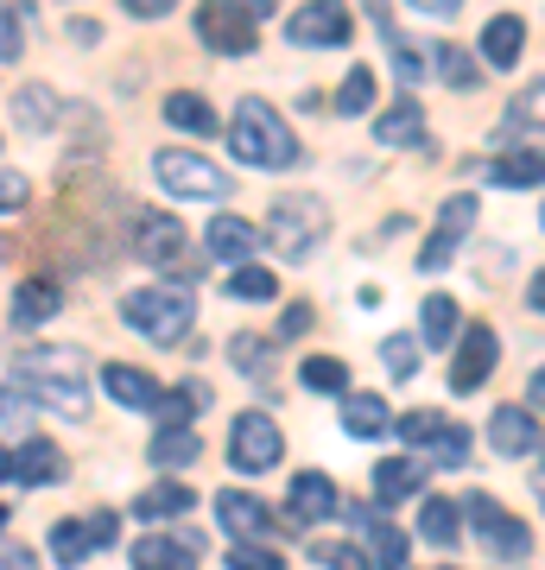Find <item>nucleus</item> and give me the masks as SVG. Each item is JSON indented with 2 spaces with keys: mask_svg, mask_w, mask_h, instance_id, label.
<instances>
[{
  "mask_svg": "<svg viewBox=\"0 0 545 570\" xmlns=\"http://www.w3.org/2000/svg\"><path fill=\"white\" fill-rule=\"evenodd\" d=\"M20 374L26 400H45L64 419H82L89 412V387H82V355L77 348H26V362L13 367Z\"/></svg>",
  "mask_w": 545,
  "mask_h": 570,
  "instance_id": "obj_1",
  "label": "nucleus"
},
{
  "mask_svg": "<svg viewBox=\"0 0 545 570\" xmlns=\"http://www.w3.org/2000/svg\"><path fill=\"white\" fill-rule=\"evenodd\" d=\"M228 153L247 159V165H261V171H285V165H299V140H292V127H285L266 102H235Z\"/></svg>",
  "mask_w": 545,
  "mask_h": 570,
  "instance_id": "obj_2",
  "label": "nucleus"
},
{
  "mask_svg": "<svg viewBox=\"0 0 545 570\" xmlns=\"http://www.w3.org/2000/svg\"><path fill=\"white\" fill-rule=\"evenodd\" d=\"M121 317L127 330H140L153 343H178L191 330V292H172V285H140L121 298Z\"/></svg>",
  "mask_w": 545,
  "mask_h": 570,
  "instance_id": "obj_3",
  "label": "nucleus"
},
{
  "mask_svg": "<svg viewBox=\"0 0 545 570\" xmlns=\"http://www.w3.org/2000/svg\"><path fill=\"white\" fill-rule=\"evenodd\" d=\"M266 235H273V247H280V261H304V254L330 235V209H323L318 197H285V204H273Z\"/></svg>",
  "mask_w": 545,
  "mask_h": 570,
  "instance_id": "obj_4",
  "label": "nucleus"
},
{
  "mask_svg": "<svg viewBox=\"0 0 545 570\" xmlns=\"http://www.w3.org/2000/svg\"><path fill=\"white\" fill-rule=\"evenodd\" d=\"M153 178H159L172 197H197V204H223V197H228L223 171H216L210 159H197V153H178V146L153 153Z\"/></svg>",
  "mask_w": 545,
  "mask_h": 570,
  "instance_id": "obj_5",
  "label": "nucleus"
},
{
  "mask_svg": "<svg viewBox=\"0 0 545 570\" xmlns=\"http://www.w3.org/2000/svg\"><path fill=\"white\" fill-rule=\"evenodd\" d=\"M254 7H242V0H203L197 7V39L210 45V51H223V58H247L254 51Z\"/></svg>",
  "mask_w": 545,
  "mask_h": 570,
  "instance_id": "obj_6",
  "label": "nucleus"
},
{
  "mask_svg": "<svg viewBox=\"0 0 545 570\" xmlns=\"http://www.w3.org/2000/svg\"><path fill=\"white\" fill-rule=\"evenodd\" d=\"M280 456H285V438H280V425H273L266 412H242V419L228 425V463L242 469V475L280 469Z\"/></svg>",
  "mask_w": 545,
  "mask_h": 570,
  "instance_id": "obj_7",
  "label": "nucleus"
},
{
  "mask_svg": "<svg viewBox=\"0 0 545 570\" xmlns=\"http://www.w3.org/2000/svg\"><path fill=\"white\" fill-rule=\"evenodd\" d=\"M464 513H469V532H476V539H483L495 558H507V564H514V558H526V551H533V532H526L520 520L502 508V501H488V494H469Z\"/></svg>",
  "mask_w": 545,
  "mask_h": 570,
  "instance_id": "obj_8",
  "label": "nucleus"
},
{
  "mask_svg": "<svg viewBox=\"0 0 545 570\" xmlns=\"http://www.w3.org/2000/svg\"><path fill=\"white\" fill-rule=\"evenodd\" d=\"M127 235H134V254H140L146 266H178L184 247H191L184 242V223L178 216H165V209H140Z\"/></svg>",
  "mask_w": 545,
  "mask_h": 570,
  "instance_id": "obj_9",
  "label": "nucleus"
},
{
  "mask_svg": "<svg viewBox=\"0 0 545 570\" xmlns=\"http://www.w3.org/2000/svg\"><path fill=\"white\" fill-rule=\"evenodd\" d=\"M115 532H121V520H115V513H89V520H58V527H51V558H58V564H82L89 551L115 546Z\"/></svg>",
  "mask_w": 545,
  "mask_h": 570,
  "instance_id": "obj_10",
  "label": "nucleus"
},
{
  "mask_svg": "<svg viewBox=\"0 0 545 570\" xmlns=\"http://www.w3.org/2000/svg\"><path fill=\"white\" fill-rule=\"evenodd\" d=\"M292 45H349V7L343 0H304L299 13L285 20Z\"/></svg>",
  "mask_w": 545,
  "mask_h": 570,
  "instance_id": "obj_11",
  "label": "nucleus"
},
{
  "mask_svg": "<svg viewBox=\"0 0 545 570\" xmlns=\"http://www.w3.org/2000/svg\"><path fill=\"white\" fill-rule=\"evenodd\" d=\"M469 223H476V204H469V197H450V204L438 209V228H431L425 254H419V273H445V266L457 261V242L469 235Z\"/></svg>",
  "mask_w": 545,
  "mask_h": 570,
  "instance_id": "obj_12",
  "label": "nucleus"
},
{
  "mask_svg": "<svg viewBox=\"0 0 545 570\" xmlns=\"http://www.w3.org/2000/svg\"><path fill=\"white\" fill-rule=\"evenodd\" d=\"M7 482L13 489H45V482H64V450L45 444V438H26V444H7Z\"/></svg>",
  "mask_w": 545,
  "mask_h": 570,
  "instance_id": "obj_13",
  "label": "nucleus"
},
{
  "mask_svg": "<svg viewBox=\"0 0 545 570\" xmlns=\"http://www.w3.org/2000/svg\"><path fill=\"white\" fill-rule=\"evenodd\" d=\"M495 355H502V343H495V330L488 324H469L464 330V348H457V367H450V393H476L495 374Z\"/></svg>",
  "mask_w": 545,
  "mask_h": 570,
  "instance_id": "obj_14",
  "label": "nucleus"
},
{
  "mask_svg": "<svg viewBox=\"0 0 545 570\" xmlns=\"http://www.w3.org/2000/svg\"><path fill=\"white\" fill-rule=\"evenodd\" d=\"M216 520H223V532L228 539H273V508L266 501H254V494H216Z\"/></svg>",
  "mask_w": 545,
  "mask_h": 570,
  "instance_id": "obj_15",
  "label": "nucleus"
},
{
  "mask_svg": "<svg viewBox=\"0 0 545 570\" xmlns=\"http://www.w3.org/2000/svg\"><path fill=\"white\" fill-rule=\"evenodd\" d=\"M285 513H292L299 527H318V520H330V513H337V482H330V475H318V469H304V475H292Z\"/></svg>",
  "mask_w": 545,
  "mask_h": 570,
  "instance_id": "obj_16",
  "label": "nucleus"
},
{
  "mask_svg": "<svg viewBox=\"0 0 545 570\" xmlns=\"http://www.w3.org/2000/svg\"><path fill=\"white\" fill-rule=\"evenodd\" d=\"M101 387H108V400L127 412H159L165 393L153 387V374H140V367H121V362H108L101 367Z\"/></svg>",
  "mask_w": 545,
  "mask_h": 570,
  "instance_id": "obj_17",
  "label": "nucleus"
},
{
  "mask_svg": "<svg viewBox=\"0 0 545 570\" xmlns=\"http://www.w3.org/2000/svg\"><path fill=\"white\" fill-rule=\"evenodd\" d=\"M488 444L502 450V456H533V450H539V425H533V412L502 406L495 419H488Z\"/></svg>",
  "mask_w": 545,
  "mask_h": 570,
  "instance_id": "obj_18",
  "label": "nucleus"
},
{
  "mask_svg": "<svg viewBox=\"0 0 545 570\" xmlns=\"http://www.w3.org/2000/svg\"><path fill=\"white\" fill-rule=\"evenodd\" d=\"M425 469H431V456H387V463H374V501H406V494L425 489Z\"/></svg>",
  "mask_w": 545,
  "mask_h": 570,
  "instance_id": "obj_19",
  "label": "nucleus"
},
{
  "mask_svg": "<svg viewBox=\"0 0 545 570\" xmlns=\"http://www.w3.org/2000/svg\"><path fill=\"white\" fill-rule=\"evenodd\" d=\"M140 570H165V564H197V539L191 532H146L140 546L127 551Z\"/></svg>",
  "mask_w": 545,
  "mask_h": 570,
  "instance_id": "obj_20",
  "label": "nucleus"
},
{
  "mask_svg": "<svg viewBox=\"0 0 545 570\" xmlns=\"http://www.w3.org/2000/svg\"><path fill=\"white\" fill-rule=\"evenodd\" d=\"M488 178L502 184V190H533V184H545V153L539 146H514V153H502V159L488 165Z\"/></svg>",
  "mask_w": 545,
  "mask_h": 570,
  "instance_id": "obj_21",
  "label": "nucleus"
},
{
  "mask_svg": "<svg viewBox=\"0 0 545 570\" xmlns=\"http://www.w3.org/2000/svg\"><path fill=\"white\" fill-rule=\"evenodd\" d=\"M64 311V292L51 279H26V285H13V330H26V324H45V317H58Z\"/></svg>",
  "mask_w": 545,
  "mask_h": 570,
  "instance_id": "obj_22",
  "label": "nucleus"
},
{
  "mask_svg": "<svg viewBox=\"0 0 545 570\" xmlns=\"http://www.w3.org/2000/svg\"><path fill=\"white\" fill-rule=\"evenodd\" d=\"M349 520H356V532H362V546H368V558H374V564H387V570H400L406 564V539L393 527H387L381 513H349Z\"/></svg>",
  "mask_w": 545,
  "mask_h": 570,
  "instance_id": "obj_23",
  "label": "nucleus"
},
{
  "mask_svg": "<svg viewBox=\"0 0 545 570\" xmlns=\"http://www.w3.org/2000/svg\"><path fill=\"white\" fill-rule=\"evenodd\" d=\"M203 242H210V254H216V261H254L261 235H254L242 216H216V223L203 228Z\"/></svg>",
  "mask_w": 545,
  "mask_h": 570,
  "instance_id": "obj_24",
  "label": "nucleus"
},
{
  "mask_svg": "<svg viewBox=\"0 0 545 570\" xmlns=\"http://www.w3.org/2000/svg\"><path fill=\"white\" fill-rule=\"evenodd\" d=\"M393 425V406H387L381 393H349L343 400V431L349 438H381Z\"/></svg>",
  "mask_w": 545,
  "mask_h": 570,
  "instance_id": "obj_25",
  "label": "nucleus"
},
{
  "mask_svg": "<svg viewBox=\"0 0 545 570\" xmlns=\"http://www.w3.org/2000/svg\"><path fill=\"white\" fill-rule=\"evenodd\" d=\"M520 45H526V26L514 20V13L483 26V58L495 63V70H514V63H520Z\"/></svg>",
  "mask_w": 545,
  "mask_h": 570,
  "instance_id": "obj_26",
  "label": "nucleus"
},
{
  "mask_svg": "<svg viewBox=\"0 0 545 570\" xmlns=\"http://www.w3.org/2000/svg\"><path fill=\"white\" fill-rule=\"evenodd\" d=\"M191 501H197L191 482L172 475V482H159V489H146L140 501H134V513H140V520H178V513H191Z\"/></svg>",
  "mask_w": 545,
  "mask_h": 570,
  "instance_id": "obj_27",
  "label": "nucleus"
},
{
  "mask_svg": "<svg viewBox=\"0 0 545 570\" xmlns=\"http://www.w3.org/2000/svg\"><path fill=\"white\" fill-rule=\"evenodd\" d=\"M374 140L381 146H419L425 140V115L412 102H393L381 121H374Z\"/></svg>",
  "mask_w": 545,
  "mask_h": 570,
  "instance_id": "obj_28",
  "label": "nucleus"
},
{
  "mask_svg": "<svg viewBox=\"0 0 545 570\" xmlns=\"http://www.w3.org/2000/svg\"><path fill=\"white\" fill-rule=\"evenodd\" d=\"M146 456L178 475L184 463H197V431H191V425H165L159 438H153V450H146Z\"/></svg>",
  "mask_w": 545,
  "mask_h": 570,
  "instance_id": "obj_29",
  "label": "nucleus"
},
{
  "mask_svg": "<svg viewBox=\"0 0 545 570\" xmlns=\"http://www.w3.org/2000/svg\"><path fill=\"white\" fill-rule=\"evenodd\" d=\"M165 121L184 127V134H216V115H210V102H203V96H191V89L165 96Z\"/></svg>",
  "mask_w": 545,
  "mask_h": 570,
  "instance_id": "obj_30",
  "label": "nucleus"
},
{
  "mask_svg": "<svg viewBox=\"0 0 545 570\" xmlns=\"http://www.w3.org/2000/svg\"><path fill=\"white\" fill-rule=\"evenodd\" d=\"M457 532H464V527H457V508H450V501H425V508H419V539H425V546L450 551V546H457Z\"/></svg>",
  "mask_w": 545,
  "mask_h": 570,
  "instance_id": "obj_31",
  "label": "nucleus"
},
{
  "mask_svg": "<svg viewBox=\"0 0 545 570\" xmlns=\"http://www.w3.org/2000/svg\"><path fill=\"white\" fill-rule=\"evenodd\" d=\"M419 336L431 348H445L450 336H457V298H425L419 305Z\"/></svg>",
  "mask_w": 545,
  "mask_h": 570,
  "instance_id": "obj_32",
  "label": "nucleus"
},
{
  "mask_svg": "<svg viewBox=\"0 0 545 570\" xmlns=\"http://www.w3.org/2000/svg\"><path fill=\"white\" fill-rule=\"evenodd\" d=\"M266 355H273L266 336H228V362H235V374H247V381H266V374H273Z\"/></svg>",
  "mask_w": 545,
  "mask_h": 570,
  "instance_id": "obj_33",
  "label": "nucleus"
},
{
  "mask_svg": "<svg viewBox=\"0 0 545 570\" xmlns=\"http://www.w3.org/2000/svg\"><path fill=\"white\" fill-rule=\"evenodd\" d=\"M330 108H337L343 121H356V115H368V108H374V77H368L362 63L343 77V89H337V102H330Z\"/></svg>",
  "mask_w": 545,
  "mask_h": 570,
  "instance_id": "obj_34",
  "label": "nucleus"
},
{
  "mask_svg": "<svg viewBox=\"0 0 545 570\" xmlns=\"http://www.w3.org/2000/svg\"><path fill=\"white\" fill-rule=\"evenodd\" d=\"M228 292H235V298H247V305H261V298H280V279H273L266 266L242 261L235 273H228Z\"/></svg>",
  "mask_w": 545,
  "mask_h": 570,
  "instance_id": "obj_35",
  "label": "nucleus"
},
{
  "mask_svg": "<svg viewBox=\"0 0 545 570\" xmlns=\"http://www.w3.org/2000/svg\"><path fill=\"white\" fill-rule=\"evenodd\" d=\"M299 381L311 393H349V367L337 362V355H311V362L299 367Z\"/></svg>",
  "mask_w": 545,
  "mask_h": 570,
  "instance_id": "obj_36",
  "label": "nucleus"
},
{
  "mask_svg": "<svg viewBox=\"0 0 545 570\" xmlns=\"http://www.w3.org/2000/svg\"><path fill=\"white\" fill-rule=\"evenodd\" d=\"M13 127H26V134L51 127V89H20L13 96Z\"/></svg>",
  "mask_w": 545,
  "mask_h": 570,
  "instance_id": "obj_37",
  "label": "nucleus"
},
{
  "mask_svg": "<svg viewBox=\"0 0 545 570\" xmlns=\"http://www.w3.org/2000/svg\"><path fill=\"white\" fill-rule=\"evenodd\" d=\"M311 564L362 570V564H374V558H368V546H343V539H311Z\"/></svg>",
  "mask_w": 545,
  "mask_h": 570,
  "instance_id": "obj_38",
  "label": "nucleus"
},
{
  "mask_svg": "<svg viewBox=\"0 0 545 570\" xmlns=\"http://www.w3.org/2000/svg\"><path fill=\"white\" fill-rule=\"evenodd\" d=\"M469 463V431L464 425H445L431 438V469H464Z\"/></svg>",
  "mask_w": 545,
  "mask_h": 570,
  "instance_id": "obj_39",
  "label": "nucleus"
},
{
  "mask_svg": "<svg viewBox=\"0 0 545 570\" xmlns=\"http://www.w3.org/2000/svg\"><path fill=\"white\" fill-rule=\"evenodd\" d=\"M431 63H438V77H445L450 89H469V82H476V63H469L464 45H438V51H431Z\"/></svg>",
  "mask_w": 545,
  "mask_h": 570,
  "instance_id": "obj_40",
  "label": "nucleus"
},
{
  "mask_svg": "<svg viewBox=\"0 0 545 570\" xmlns=\"http://www.w3.org/2000/svg\"><path fill=\"white\" fill-rule=\"evenodd\" d=\"M381 362H387V374H393V381H412V374H419V343H412V336H387Z\"/></svg>",
  "mask_w": 545,
  "mask_h": 570,
  "instance_id": "obj_41",
  "label": "nucleus"
},
{
  "mask_svg": "<svg viewBox=\"0 0 545 570\" xmlns=\"http://www.w3.org/2000/svg\"><path fill=\"white\" fill-rule=\"evenodd\" d=\"M228 564L235 570H280V551H266V539H228Z\"/></svg>",
  "mask_w": 545,
  "mask_h": 570,
  "instance_id": "obj_42",
  "label": "nucleus"
},
{
  "mask_svg": "<svg viewBox=\"0 0 545 570\" xmlns=\"http://www.w3.org/2000/svg\"><path fill=\"white\" fill-rule=\"evenodd\" d=\"M393 431H400L406 444H431V438L445 431V419H438V412H406V419H393Z\"/></svg>",
  "mask_w": 545,
  "mask_h": 570,
  "instance_id": "obj_43",
  "label": "nucleus"
},
{
  "mask_svg": "<svg viewBox=\"0 0 545 570\" xmlns=\"http://www.w3.org/2000/svg\"><path fill=\"white\" fill-rule=\"evenodd\" d=\"M20 51H26L20 45V7H7V13H0V58L20 63Z\"/></svg>",
  "mask_w": 545,
  "mask_h": 570,
  "instance_id": "obj_44",
  "label": "nucleus"
},
{
  "mask_svg": "<svg viewBox=\"0 0 545 570\" xmlns=\"http://www.w3.org/2000/svg\"><path fill=\"white\" fill-rule=\"evenodd\" d=\"M393 70H400L406 82H419V77H425V58L412 51V45H393Z\"/></svg>",
  "mask_w": 545,
  "mask_h": 570,
  "instance_id": "obj_45",
  "label": "nucleus"
},
{
  "mask_svg": "<svg viewBox=\"0 0 545 570\" xmlns=\"http://www.w3.org/2000/svg\"><path fill=\"white\" fill-rule=\"evenodd\" d=\"M127 13H134V20H159V13H172V7H178V0H121Z\"/></svg>",
  "mask_w": 545,
  "mask_h": 570,
  "instance_id": "obj_46",
  "label": "nucleus"
},
{
  "mask_svg": "<svg viewBox=\"0 0 545 570\" xmlns=\"http://www.w3.org/2000/svg\"><path fill=\"white\" fill-rule=\"evenodd\" d=\"M412 7H419L425 20H457V7H464V0H412Z\"/></svg>",
  "mask_w": 545,
  "mask_h": 570,
  "instance_id": "obj_47",
  "label": "nucleus"
},
{
  "mask_svg": "<svg viewBox=\"0 0 545 570\" xmlns=\"http://www.w3.org/2000/svg\"><path fill=\"white\" fill-rule=\"evenodd\" d=\"M304 330H311V305H292L285 324H280V336H304Z\"/></svg>",
  "mask_w": 545,
  "mask_h": 570,
  "instance_id": "obj_48",
  "label": "nucleus"
},
{
  "mask_svg": "<svg viewBox=\"0 0 545 570\" xmlns=\"http://www.w3.org/2000/svg\"><path fill=\"white\" fill-rule=\"evenodd\" d=\"M0 190H7V216H20V204H26V178H20V171H7V184H0Z\"/></svg>",
  "mask_w": 545,
  "mask_h": 570,
  "instance_id": "obj_49",
  "label": "nucleus"
},
{
  "mask_svg": "<svg viewBox=\"0 0 545 570\" xmlns=\"http://www.w3.org/2000/svg\"><path fill=\"white\" fill-rule=\"evenodd\" d=\"M7 564H13V570H26V564H32V551H26L20 539H7Z\"/></svg>",
  "mask_w": 545,
  "mask_h": 570,
  "instance_id": "obj_50",
  "label": "nucleus"
},
{
  "mask_svg": "<svg viewBox=\"0 0 545 570\" xmlns=\"http://www.w3.org/2000/svg\"><path fill=\"white\" fill-rule=\"evenodd\" d=\"M526 298H533V311H545V273H533V292Z\"/></svg>",
  "mask_w": 545,
  "mask_h": 570,
  "instance_id": "obj_51",
  "label": "nucleus"
},
{
  "mask_svg": "<svg viewBox=\"0 0 545 570\" xmlns=\"http://www.w3.org/2000/svg\"><path fill=\"white\" fill-rule=\"evenodd\" d=\"M526 393H533V406H545V367L533 374V387H526Z\"/></svg>",
  "mask_w": 545,
  "mask_h": 570,
  "instance_id": "obj_52",
  "label": "nucleus"
},
{
  "mask_svg": "<svg viewBox=\"0 0 545 570\" xmlns=\"http://www.w3.org/2000/svg\"><path fill=\"white\" fill-rule=\"evenodd\" d=\"M539 501H545V489H539Z\"/></svg>",
  "mask_w": 545,
  "mask_h": 570,
  "instance_id": "obj_53",
  "label": "nucleus"
}]
</instances>
